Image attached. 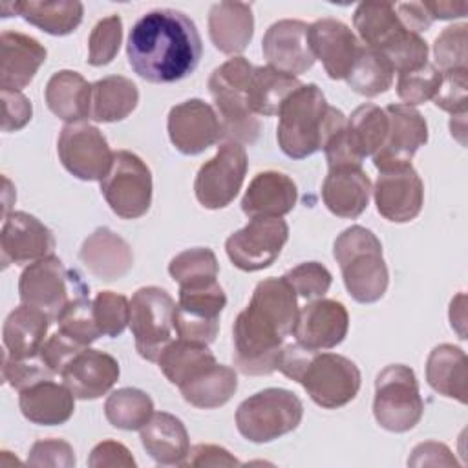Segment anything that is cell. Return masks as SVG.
<instances>
[{"label": "cell", "mask_w": 468, "mask_h": 468, "mask_svg": "<svg viewBox=\"0 0 468 468\" xmlns=\"http://www.w3.org/2000/svg\"><path fill=\"white\" fill-rule=\"evenodd\" d=\"M46 104L62 121L79 122L90 117L91 84L71 69H60L46 84Z\"/></svg>", "instance_id": "d6a6232c"}, {"label": "cell", "mask_w": 468, "mask_h": 468, "mask_svg": "<svg viewBox=\"0 0 468 468\" xmlns=\"http://www.w3.org/2000/svg\"><path fill=\"white\" fill-rule=\"evenodd\" d=\"M139 433L143 448L157 464H185L190 452V441L185 424L176 415L154 411Z\"/></svg>", "instance_id": "f1b7e54d"}, {"label": "cell", "mask_w": 468, "mask_h": 468, "mask_svg": "<svg viewBox=\"0 0 468 468\" xmlns=\"http://www.w3.org/2000/svg\"><path fill=\"white\" fill-rule=\"evenodd\" d=\"M300 86L302 82L292 75L278 71L271 66H258L252 69L247 88L249 108L254 115H276L285 99Z\"/></svg>", "instance_id": "74e56055"}, {"label": "cell", "mask_w": 468, "mask_h": 468, "mask_svg": "<svg viewBox=\"0 0 468 468\" xmlns=\"http://www.w3.org/2000/svg\"><path fill=\"white\" fill-rule=\"evenodd\" d=\"M307 38L325 73L333 80L346 79L362 46L349 26L336 18H320L309 26Z\"/></svg>", "instance_id": "7402d4cb"}, {"label": "cell", "mask_w": 468, "mask_h": 468, "mask_svg": "<svg viewBox=\"0 0 468 468\" xmlns=\"http://www.w3.org/2000/svg\"><path fill=\"white\" fill-rule=\"evenodd\" d=\"M254 66L243 57H232L216 68L208 79V91L219 113L223 137L239 144H252L260 135V121L247 102V88Z\"/></svg>", "instance_id": "8992f818"}, {"label": "cell", "mask_w": 468, "mask_h": 468, "mask_svg": "<svg viewBox=\"0 0 468 468\" xmlns=\"http://www.w3.org/2000/svg\"><path fill=\"white\" fill-rule=\"evenodd\" d=\"M441 84L433 95L437 108L452 113L463 115L468 106V68L441 71Z\"/></svg>", "instance_id": "f5cc1de1"}, {"label": "cell", "mask_w": 468, "mask_h": 468, "mask_svg": "<svg viewBox=\"0 0 468 468\" xmlns=\"http://www.w3.org/2000/svg\"><path fill=\"white\" fill-rule=\"evenodd\" d=\"M276 139L282 152L291 159H303L322 150L333 132L346 124L347 117L327 104L316 84H302L278 112Z\"/></svg>", "instance_id": "277c9868"}, {"label": "cell", "mask_w": 468, "mask_h": 468, "mask_svg": "<svg viewBox=\"0 0 468 468\" xmlns=\"http://www.w3.org/2000/svg\"><path fill=\"white\" fill-rule=\"evenodd\" d=\"M119 373V362L112 355L86 347L66 364L60 377L75 399L93 400L115 386Z\"/></svg>", "instance_id": "603a6c76"}, {"label": "cell", "mask_w": 468, "mask_h": 468, "mask_svg": "<svg viewBox=\"0 0 468 468\" xmlns=\"http://www.w3.org/2000/svg\"><path fill=\"white\" fill-rule=\"evenodd\" d=\"M49 322V314L38 307L27 303L15 307L7 314L2 329L5 353L15 358L38 355L46 342Z\"/></svg>", "instance_id": "4dcf8cb0"}, {"label": "cell", "mask_w": 468, "mask_h": 468, "mask_svg": "<svg viewBox=\"0 0 468 468\" xmlns=\"http://www.w3.org/2000/svg\"><path fill=\"white\" fill-rule=\"evenodd\" d=\"M289 238L285 219L276 216H258L232 232L225 241V250L234 267L254 272L274 263Z\"/></svg>", "instance_id": "7c38bea8"}, {"label": "cell", "mask_w": 468, "mask_h": 468, "mask_svg": "<svg viewBox=\"0 0 468 468\" xmlns=\"http://www.w3.org/2000/svg\"><path fill=\"white\" fill-rule=\"evenodd\" d=\"M353 26L364 46L380 53L408 31L389 2L358 4L353 15Z\"/></svg>", "instance_id": "e575fe53"}, {"label": "cell", "mask_w": 468, "mask_h": 468, "mask_svg": "<svg viewBox=\"0 0 468 468\" xmlns=\"http://www.w3.org/2000/svg\"><path fill=\"white\" fill-rule=\"evenodd\" d=\"M13 9V15H20L26 22L37 26L38 29L64 37L77 29L82 22L84 5L77 0H55V2H13L7 4Z\"/></svg>", "instance_id": "8d00e7d4"}, {"label": "cell", "mask_w": 468, "mask_h": 468, "mask_svg": "<svg viewBox=\"0 0 468 468\" xmlns=\"http://www.w3.org/2000/svg\"><path fill=\"white\" fill-rule=\"evenodd\" d=\"M393 7L400 24L411 33L420 35L433 22L428 9L424 7V2H399Z\"/></svg>", "instance_id": "94428289"}, {"label": "cell", "mask_w": 468, "mask_h": 468, "mask_svg": "<svg viewBox=\"0 0 468 468\" xmlns=\"http://www.w3.org/2000/svg\"><path fill=\"white\" fill-rule=\"evenodd\" d=\"M384 112L389 121L388 135L371 155L378 172L411 165V157L428 141V124L419 110L406 104H389Z\"/></svg>", "instance_id": "2e32d148"}, {"label": "cell", "mask_w": 468, "mask_h": 468, "mask_svg": "<svg viewBox=\"0 0 468 468\" xmlns=\"http://www.w3.org/2000/svg\"><path fill=\"white\" fill-rule=\"evenodd\" d=\"M333 256L353 300L373 303L384 296L389 272L382 258V243L369 229L360 225L347 227L335 239Z\"/></svg>", "instance_id": "5b68a950"}, {"label": "cell", "mask_w": 468, "mask_h": 468, "mask_svg": "<svg viewBox=\"0 0 468 468\" xmlns=\"http://www.w3.org/2000/svg\"><path fill=\"white\" fill-rule=\"evenodd\" d=\"M254 33V15L250 4L218 2L208 11V35L216 49L227 55L245 51Z\"/></svg>", "instance_id": "f546056e"}, {"label": "cell", "mask_w": 468, "mask_h": 468, "mask_svg": "<svg viewBox=\"0 0 468 468\" xmlns=\"http://www.w3.org/2000/svg\"><path fill=\"white\" fill-rule=\"evenodd\" d=\"M278 369L302 384L313 402L325 410H336L351 402L362 380L356 364L347 356L313 351L298 342L283 346Z\"/></svg>", "instance_id": "3957f363"}, {"label": "cell", "mask_w": 468, "mask_h": 468, "mask_svg": "<svg viewBox=\"0 0 468 468\" xmlns=\"http://www.w3.org/2000/svg\"><path fill=\"white\" fill-rule=\"evenodd\" d=\"M203 53L196 24L177 9H154L143 15L128 35L126 55L144 80L168 84L188 77Z\"/></svg>", "instance_id": "7a4b0ae2"}, {"label": "cell", "mask_w": 468, "mask_h": 468, "mask_svg": "<svg viewBox=\"0 0 468 468\" xmlns=\"http://www.w3.org/2000/svg\"><path fill=\"white\" fill-rule=\"evenodd\" d=\"M139 102L137 86L122 77L110 75L91 84L90 119L97 122H115L126 119Z\"/></svg>", "instance_id": "d590c367"}, {"label": "cell", "mask_w": 468, "mask_h": 468, "mask_svg": "<svg viewBox=\"0 0 468 468\" xmlns=\"http://www.w3.org/2000/svg\"><path fill=\"white\" fill-rule=\"evenodd\" d=\"M46 48L33 37L18 31L0 35V88L20 91L46 62Z\"/></svg>", "instance_id": "cb8c5ba5"}, {"label": "cell", "mask_w": 468, "mask_h": 468, "mask_svg": "<svg viewBox=\"0 0 468 468\" xmlns=\"http://www.w3.org/2000/svg\"><path fill=\"white\" fill-rule=\"evenodd\" d=\"M2 377L11 388L22 391L24 388H27L35 382L53 378L55 373L42 360L40 353L35 355V356L15 358V356H9L4 351V355H2Z\"/></svg>", "instance_id": "f907efd6"}, {"label": "cell", "mask_w": 468, "mask_h": 468, "mask_svg": "<svg viewBox=\"0 0 468 468\" xmlns=\"http://www.w3.org/2000/svg\"><path fill=\"white\" fill-rule=\"evenodd\" d=\"M382 55L391 64L393 71L404 73L422 68L428 62V44L420 35L406 31L389 48H386Z\"/></svg>", "instance_id": "816d5d0a"}, {"label": "cell", "mask_w": 468, "mask_h": 468, "mask_svg": "<svg viewBox=\"0 0 468 468\" xmlns=\"http://www.w3.org/2000/svg\"><path fill=\"white\" fill-rule=\"evenodd\" d=\"M247 168L249 161L243 144L225 141L216 155L201 165L196 176L194 192L197 201L210 210L225 208L238 196Z\"/></svg>", "instance_id": "9a60e30c"}, {"label": "cell", "mask_w": 468, "mask_h": 468, "mask_svg": "<svg viewBox=\"0 0 468 468\" xmlns=\"http://www.w3.org/2000/svg\"><path fill=\"white\" fill-rule=\"evenodd\" d=\"M2 130L4 132H16L24 128L33 115L31 101L22 91L2 90Z\"/></svg>", "instance_id": "9f6ffc18"}, {"label": "cell", "mask_w": 468, "mask_h": 468, "mask_svg": "<svg viewBox=\"0 0 468 468\" xmlns=\"http://www.w3.org/2000/svg\"><path fill=\"white\" fill-rule=\"evenodd\" d=\"M373 196L382 218L393 223H408L422 210L424 185L417 170L408 165L397 170L380 172Z\"/></svg>", "instance_id": "ac0fdd59"}, {"label": "cell", "mask_w": 468, "mask_h": 468, "mask_svg": "<svg viewBox=\"0 0 468 468\" xmlns=\"http://www.w3.org/2000/svg\"><path fill=\"white\" fill-rule=\"evenodd\" d=\"M57 324L58 331H62L64 335L71 336L75 342L86 347L102 335L95 320L93 300H90L88 294L71 298L57 316Z\"/></svg>", "instance_id": "ee69618b"}, {"label": "cell", "mask_w": 468, "mask_h": 468, "mask_svg": "<svg viewBox=\"0 0 468 468\" xmlns=\"http://www.w3.org/2000/svg\"><path fill=\"white\" fill-rule=\"evenodd\" d=\"M101 194L119 218H141L152 205V172L139 155L119 150L101 181Z\"/></svg>", "instance_id": "8fae6325"}, {"label": "cell", "mask_w": 468, "mask_h": 468, "mask_svg": "<svg viewBox=\"0 0 468 468\" xmlns=\"http://www.w3.org/2000/svg\"><path fill=\"white\" fill-rule=\"evenodd\" d=\"M426 380L439 395L466 404L468 360L464 351L453 344H441L433 347L426 362Z\"/></svg>", "instance_id": "1f68e13d"}, {"label": "cell", "mask_w": 468, "mask_h": 468, "mask_svg": "<svg viewBox=\"0 0 468 468\" xmlns=\"http://www.w3.org/2000/svg\"><path fill=\"white\" fill-rule=\"evenodd\" d=\"M302 417V400L292 391L267 388L238 406L236 426L247 441L261 444L296 430Z\"/></svg>", "instance_id": "52a82bcc"}, {"label": "cell", "mask_w": 468, "mask_h": 468, "mask_svg": "<svg viewBox=\"0 0 468 468\" xmlns=\"http://www.w3.org/2000/svg\"><path fill=\"white\" fill-rule=\"evenodd\" d=\"M424 413L419 382L411 367L391 364L375 380L373 415L380 428L404 433L415 428Z\"/></svg>", "instance_id": "ba28073f"}, {"label": "cell", "mask_w": 468, "mask_h": 468, "mask_svg": "<svg viewBox=\"0 0 468 468\" xmlns=\"http://www.w3.org/2000/svg\"><path fill=\"white\" fill-rule=\"evenodd\" d=\"M349 314L344 303L329 298L311 300L300 309L292 335L296 342L313 351L336 347L347 335Z\"/></svg>", "instance_id": "ffe728a7"}, {"label": "cell", "mask_w": 468, "mask_h": 468, "mask_svg": "<svg viewBox=\"0 0 468 468\" xmlns=\"http://www.w3.org/2000/svg\"><path fill=\"white\" fill-rule=\"evenodd\" d=\"M393 73L391 64L382 53L362 44L346 80L353 91L364 97H375L391 88Z\"/></svg>", "instance_id": "60d3db41"}, {"label": "cell", "mask_w": 468, "mask_h": 468, "mask_svg": "<svg viewBox=\"0 0 468 468\" xmlns=\"http://www.w3.org/2000/svg\"><path fill=\"white\" fill-rule=\"evenodd\" d=\"M27 463L31 466H58V468H71L75 466V452L69 442L62 439H44L37 441L31 450Z\"/></svg>", "instance_id": "db71d44e"}, {"label": "cell", "mask_w": 468, "mask_h": 468, "mask_svg": "<svg viewBox=\"0 0 468 468\" xmlns=\"http://www.w3.org/2000/svg\"><path fill=\"white\" fill-rule=\"evenodd\" d=\"M239 461L218 444H196L190 448L185 466H236Z\"/></svg>", "instance_id": "680465c9"}, {"label": "cell", "mask_w": 468, "mask_h": 468, "mask_svg": "<svg viewBox=\"0 0 468 468\" xmlns=\"http://www.w3.org/2000/svg\"><path fill=\"white\" fill-rule=\"evenodd\" d=\"M166 126L172 144L185 155H197L223 137L219 115L201 99L172 106Z\"/></svg>", "instance_id": "e0dca14e"}, {"label": "cell", "mask_w": 468, "mask_h": 468, "mask_svg": "<svg viewBox=\"0 0 468 468\" xmlns=\"http://www.w3.org/2000/svg\"><path fill=\"white\" fill-rule=\"evenodd\" d=\"M168 272L179 287H196L216 282L219 265L212 249L196 247L174 256L168 263Z\"/></svg>", "instance_id": "7bdbcfd3"}, {"label": "cell", "mask_w": 468, "mask_h": 468, "mask_svg": "<svg viewBox=\"0 0 468 468\" xmlns=\"http://www.w3.org/2000/svg\"><path fill=\"white\" fill-rule=\"evenodd\" d=\"M122 40V20L119 15H110L95 24L88 38V62L91 66L110 64Z\"/></svg>", "instance_id": "f6af8a7d"}, {"label": "cell", "mask_w": 468, "mask_h": 468, "mask_svg": "<svg viewBox=\"0 0 468 468\" xmlns=\"http://www.w3.org/2000/svg\"><path fill=\"white\" fill-rule=\"evenodd\" d=\"M79 258L95 278L104 282L122 278L133 265L132 247L108 227L95 229L84 239Z\"/></svg>", "instance_id": "d4e9b609"}, {"label": "cell", "mask_w": 468, "mask_h": 468, "mask_svg": "<svg viewBox=\"0 0 468 468\" xmlns=\"http://www.w3.org/2000/svg\"><path fill=\"white\" fill-rule=\"evenodd\" d=\"M88 464L91 468H102V466L133 468L135 459L132 457L130 450L124 444H121L117 441H102L91 450Z\"/></svg>", "instance_id": "6f0895ef"}, {"label": "cell", "mask_w": 468, "mask_h": 468, "mask_svg": "<svg viewBox=\"0 0 468 468\" xmlns=\"http://www.w3.org/2000/svg\"><path fill=\"white\" fill-rule=\"evenodd\" d=\"M294 292L305 300H318L322 298L333 282L331 272L325 265L318 261H305L283 274Z\"/></svg>", "instance_id": "681fc988"}, {"label": "cell", "mask_w": 468, "mask_h": 468, "mask_svg": "<svg viewBox=\"0 0 468 468\" xmlns=\"http://www.w3.org/2000/svg\"><path fill=\"white\" fill-rule=\"evenodd\" d=\"M410 466H455L457 461L452 455V452L448 450V446H444L442 442H422L419 446H415V450L411 452V457L408 459Z\"/></svg>", "instance_id": "91938a15"}, {"label": "cell", "mask_w": 468, "mask_h": 468, "mask_svg": "<svg viewBox=\"0 0 468 468\" xmlns=\"http://www.w3.org/2000/svg\"><path fill=\"white\" fill-rule=\"evenodd\" d=\"M55 236L35 216L16 210L4 218L0 232L2 263L22 265L53 254Z\"/></svg>", "instance_id": "d6986e66"}, {"label": "cell", "mask_w": 468, "mask_h": 468, "mask_svg": "<svg viewBox=\"0 0 468 468\" xmlns=\"http://www.w3.org/2000/svg\"><path fill=\"white\" fill-rule=\"evenodd\" d=\"M176 302L161 287H141L130 300V329L137 353L157 362L165 347L172 342Z\"/></svg>", "instance_id": "30bf717a"}, {"label": "cell", "mask_w": 468, "mask_h": 468, "mask_svg": "<svg viewBox=\"0 0 468 468\" xmlns=\"http://www.w3.org/2000/svg\"><path fill=\"white\" fill-rule=\"evenodd\" d=\"M466 24H455L442 29V33L435 38L433 57L435 68L439 71L468 68V53H466Z\"/></svg>", "instance_id": "c3c4849f"}, {"label": "cell", "mask_w": 468, "mask_h": 468, "mask_svg": "<svg viewBox=\"0 0 468 468\" xmlns=\"http://www.w3.org/2000/svg\"><path fill=\"white\" fill-rule=\"evenodd\" d=\"M298 313V294L283 276L261 280L232 325L234 366L243 375L274 373Z\"/></svg>", "instance_id": "6da1fadb"}, {"label": "cell", "mask_w": 468, "mask_h": 468, "mask_svg": "<svg viewBox=\"0 0 468 468\" xmlns=\"http://www.w3.org/2000/svg\"><path fill=\"white\" fill-rule=\"evenodd\" d=\"M104 415L108 422L119 430H141L154 415V400L137 388H121L108 395Z\"/></svg>", "instance_id": "b9f144b4"}, {"label": "cell", "mask_w": 468, "mask_h": 468, "mask_svg": "<svg viewBox=\"0 0 468 468\" xmlns=\"http://www.w3.org/2000/svg\"><path fill=\"white\" fill-rule=\"evenodd\" d=\"M82 349H86V346L75 342L71 336L64 335L62 331H57L55 335H51L44 346L40 347V356L42 360L48 364V367L55 373L60 375L62 369L66 367V364Z\"/></svg>", "instance_id": "11a10c76"}, {"label": "cell", "mask_w": 468, "mask_h": 468, "mask_svg": "<svg viewBox=\"0 0 468 468\" xmlns=\"http://www.w3.org/2000/svg\"><path fill=\"white\" fill-rule=\"evenodd\" d=\"M216 362L218 360L208 346L181 338L172 340L157 358V366L163 375L177 388Z\"/></svg>", "instance_id": "f35d334b"}, {"label": "cell", "mask_w": 468, "mask_h": 468, "mask_svg": "<svg viewBox=\"0 0 468 468\" xmlns=\"http://www.w3.org/2000/svg\"><path fill=\"white\" fill-rule=\"evenodd\" d=\"M18 406L29 422L58 426L71 419L75 411V395L66 384H57L51 378H46L24 388L18 395Z\"/></svg>", "instance_id": "83f0119b"}, {"label": "cell", "mask_w": 468, "mask_h": 468, "mask_svg": "<svg viewBox=\"0 0 468 468\" xmlns=\"http://www.w3.org/2000/svg\"><path fill=\"white\" fill-rule=\"evenodd\" d=\"M18 294L22 303L38 307L48 313L51 320H57L71 298L88 294V285L77 271L66 269L60 258L49 254L31 261L22 271Z\"/></svg>", "instance_id": "9c48e42d"}, {"label": "cell", "mask_w": 468, "mask_h": 468, "mask_svg": "<svg viewBox=\"0 0 468 468\" xmlns=\"http://www.w3.org/2000/svg\"><path fill=\"white\" fill-rule=\"evenodd\" d=\"M442 73L431 64L426 62L422 68L399 73L397 80V95L406 106L422 104L428 99H433Z\"/></svg>", "instance_id": "bcb514c9"}, {"label": "cell", "mask_w": 468, "mask_h": 468, "mask_svg": "<svg viewBox=\"0 0 468 468\" xmlns=\"http://www.w3.org/2000/svg\"><path fill=\"white\" fill-rule=\"evenodd\" d=\"M371 181L362 166L329 168L322 185L325 207L338 218H358L369 203Z\"/></svg>", "instance_id": "484cf974"}, {"label": "cell", "mask_w": 468, "mask_h": 468, "mask_svg": "<svg viewBox=\"0 0 468 468\" xmlns=\"http://www.w3.org/2000/svg\"><path fill=\"white\" fill-rule=\"evenodd\" d=\"M464 300H466V296H464V292H461L452 300V305H450V322H452V327L459 333L461 338H466V333H464V324H466Z\"/></svg>", "instance_id": "be15d7a7"}, {"label": "cell", "mask_w": 468, "mask_h": 468, "mask_svg": "<svg viewBox=\"0 0 468 468\" xmlns=\"http://www.w3.org/2000/svg\"><path fill=\"white\" fill-rule=\"evenodd\" d=\"M93 313L102 335L117 338L130 325V300L113 291H101L93 298Z\"/></svg>", "instance_id": "7dc6e473"}, {"label": "cell", "mask_w": 468, "mask_h": 468, "mask_svg": "<svg viewBox=\"0 0 468 468\" xmlns=\"http://www.w3.org/2000/svg\"><path fill=\"white\" fill-rule=\"evenodd\" d=\"M298 199L294 181L282 172L265 170L254 176L241 197V210L249 218L289 214Z\"/></svg>", "instance_id": "4316f807"}, {"label": "cell", "mask_w": 468, "mask_h": 468, "mask_svg": "<svg viewBox=\"0 0 468 468\" xmlns=\"http://www.w3.org/2000/svg\"><path fill=\"white\" fill-rule=\"evenodd\" d=\"M238 389L234 367L212 364L179 386L183 399L201 410H214L227 404Z\"/></svg>", "instance_id": "836d02e7"}, {"label": "cell", "mask_w": 468, "mask_h": 468, "mask_svg": "<svg viewBox=\"0 0 468 468\" xmlns=\"http://www.w3.org/2000/svg\"><path fill=\"white\" fill-rule=\"evenodd\" d=\"M431 20H452L468 13L466 2H424Z\"/></svg>", "instance_id": "6125c7cd"}, {"label": "cell", "mask_w": 468, "mask_h": 468, "mask_svg": "<svg viewBox=\"0 0 468 468\" xmlns=\"http://www.w3.org/2000/svg\"><path fill=\"white\" fill-rule=\"evenodd\" d=\"M389 121L382 108L375 104L358 106L346 122V135L355 150V154L364 161V157L373 155L384 143L388 135Z\"/></svg>", "instance_id": "ab89813d"}, {"label": "cell", "mask_w": 468, "mask_h": 468, "mask_svg": "<svg viewBox=\"0 0 468 468\" xmlns=\"http://www.w3.org/2000/svg\"><path fill=\"white\" fill-rule=\"evenodd\" d=\"M57 152L64 168L82 181H102L115 154L102 132L86 121L69 122L60 130Z\"/></svg>", "instance_id": "5bb4252c"}, {"label": "cell", "mask_w": 468, "mask_h": 468, "mask_svg": "<svg viewBox=\"0 0 468 468\" xmlns=\"http://www.w3.org/2000/svg\"><path fill=\"white\" fill-rule=\"evenodd\" d=\"M309 26L302 20H278L263 35L261 51L269 66L287 75H302L314 64L307 38Z\"/></svg>", "instance_id": "44dd1931"}, {"label": "cell", "mask_w": 468, "mask_h": 468, "mask_svg": "<svg viewBox=\"0 0 468 468\" xmlns=\"http://www.w3.org/2000/svg\"><path fill=\"white\" fill-rule=\"evenodd\" d=\"M227 305L223 287L216 282L179 287V302L174 314V331L177 338L208 346L219 331V314Z\"/></svg>", "instance_id": "4fadbf2b"}]
</instances>
